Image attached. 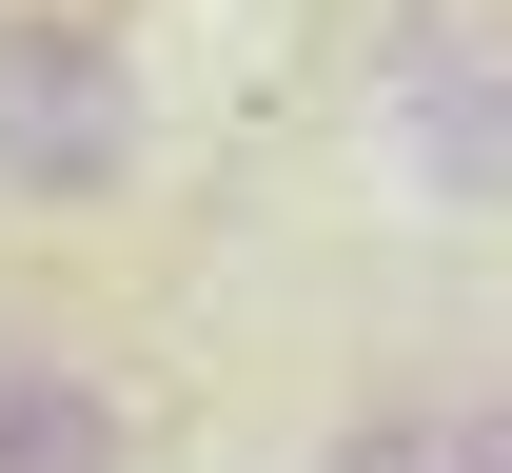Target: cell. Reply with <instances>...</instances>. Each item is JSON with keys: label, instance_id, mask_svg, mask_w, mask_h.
<instances>
[{"label": "cell", "instance_id": "277c9868", "mask_svg": "<svg viewBox=\"0 0 512 473\" xmlns=\"http://www.w3.org/2000/svg\"><path fill=\"white\" fill-rule=\"evenodd\" d=\"M316 473H453V395H434V414H355Z\"/></svg>", "mask_w": 512, "mask_h": 473}, {"label": "cell", "instance_id": "3957f363", "mask_svg": "<svg viewBox=\"0 0 512 473\" xmlns=\"http://www.w3.org/2000/svg\"><path fill=\"white\" fill-rule=\"evenodd\" d=\"M394 119H414V178H434V198H493V40H473V20H434V40H414Z\"/></svg>", "mask_w": 512, "mask_h": 473}, {"label": "cell", "instance_id": "6da1fadb", "mask_svg": "<svg viewBox=\"0 0 512 473\" xmlns=\"http://www.w3.org/2000/svg\"><path fill=\"white\" fill-rule=\"evenodd\" d=\"M138 178V60L99 40V20H60V0H20L0 20V198H119Z\"/></svg>", "mask_w": 512, "mask_h": 473}, {"label": "cell", "instance_id": "7a4b0ae2", "mask_svg": "<svg viewBox=\"0 0 512 473\" xmlns=\"http://www.w3.org/2000/svg\"><path fill=\"white\" fill-rule=\"evenodd\" d=\"M0 473H138V414L99 355L60 336H0Z\"/></svg>", "mask_w": 512, "mask_h": 473}]
</instances>
